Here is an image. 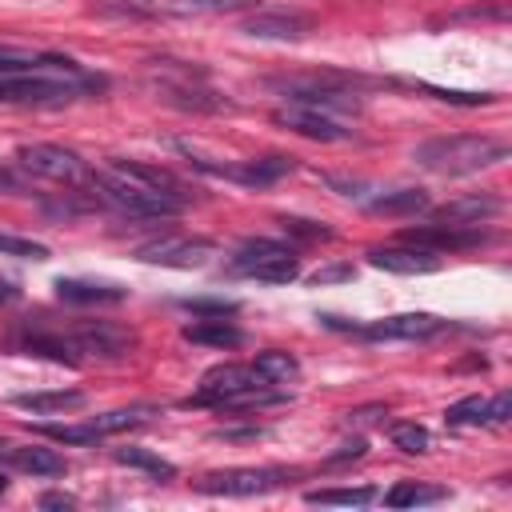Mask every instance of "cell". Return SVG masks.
<instances>
[{"instance_id": "1", "label": "cell", "mask_w": 512, "mask_h": 512, "mask_svg": "<svg viewBox=\"0 0 512 512\" xmlns=\"http://www.w3.org/2000/svg\"><path fill=\"white\" fill-rule=\"evenodd\" d=\"M104 76L80 68L68 56H52V52H36V60L12 76H0V104H16V108H60L72 104L88 92H100Z\"/></svg>"}, {"instance_id": "2", "label": "cell", "mask_w": 512, "mask_h": 512, "mask_svg": "<svg viewBox=\"0 0 512 512\" xmlns=\"http://www.w3.org/2000/svg\"><path fill=\"white\" fill-rule=\"evenodd\" d=\"M508 156V144L504 140H492V136H472V132H460V136H436V140H424L412 148V160L436 176H468V172H480V168H492Z\"/></svg>"}, {"instance_id": "3", "label": "cell", "mask_w": 512, "mask_h": 512, "mask_svg": "<svg viewBox=\"0 0 512 512\" xmlns=\"http://www.w3.org/2000/svg\"><path fill=\"white\" fill-rule=\"evenodd\" d=\"M88 184H92V192H96L104 204H112L116 212L136 216V220H160V216H176V212L188 208V200L168 196V192H156V188H148V184H140V180H132V176H120V172H112V168L92 172Z\"/></svg>"}, {"instance_id": "4", "label": "cell", "mask_w": 512, "mask_h": 512, "mask_svg": "<svg viewBox=\"0 0 512 512\" xmlns=\"http://www.w3.org/2000/svg\"><path fill=\"white\" fill-rule=\"evenodd\" d=\"M228 268L236 276L260 280V284H292L300 276L296 252L280 240H268V236H252V240L236 244L232 256H228Z\"/></svg>"}, {"instance_id": "5", "label": "cell", "mask_w": 512, "mask_h": 512, "mask_svg": "<svg viewBox=\"0 0 512 512\" xmlns=\"http://www.w3.org/2000/svg\"><path fill=\"white\" fill-rule=\"evenodd\" d=\"M272 88L288 104H304V108H316V112H328V116L360 112V96L336 76H292V80H272Z\"/></svg>"}, {"instance_id": "6", "label": "cell", "mask_w": 512, "mask_h": 512, "mask_svg": "<svg viewBox=\"0 0 512 512\" xmlns=\"http://www.w3.org/2000/svg\"><path fill=\"white\" fill-rule=\"evenodd\" d=\"M176 148L192 160V168H200V172H208V176H220V180H232V184H244V188H268V184H276L280 176H288V172L296 168V160H292V156H280V152H272V156H252V160H236V164H216V160L200 156V152L188 148V144H176Z\"/></svg>"}, {"instance_id": "7", "label": "cell", "mask_w": 512, "mask_h": 512, "mask_svg": "<svg viewBox=\"0 0 512 512\" xmlns=\"http://www.w3.org/2000/svg\"><path fill=\"white\" fill-rule=\"evenodd\" d=\"M264 388H268V380L252 364H216V368H208L200 376L196 396H188L184 404H216V408H228L240 396H252V392H264Z\"/></svg>"}, {"instance_id": "8", "label": "cell", "mask_w": 512, "mask_h": 512, "mask_svg": "<svg viewBox=\"0 0 512 512\" xmlns=\"http://www.w3.org/2000/svg\"><path fill=\"white\" fill-rule=\"evenodd\" d=\"M16 160L24 172L44 176V180H60V184H80L92 176L88 164L72 148H60V144H20Z\"/></svg>"}, {"instance_id": "9", "label": "cell", "mask_w": 512, "mask_h": 512, "mask_svg": "<svg viewBox=\"0 0 512 512\" xmlns=\"http://www.w3.org/2000/svg\"><path fill=\"white\" fill-rule=\"evenodd\" d=\"M216 256V244L204 236H156L136 248L140 264H160V268H204Z\"/></svg>"}, {"instance_id": "10", "label": "cell", "mask_w": 512, "mask_h": 512, "mask_svg": "<svg viewBox=\"0 0 512 512\" xmlns=\"http://www.w3.org/2000/svg\"><path fill=\"white\" fill-rule=\"evenodd\" d=\"M68 344L96 360H124L136 348V332L124 324H112V320H84L68 332Z\"/></svg>"}, {"instance_id": "11", "label": "cell", "mask_w": 512, "mask_h": 512, "mask_svg": "<svg viewBox=\"0 0 512 512\" xmlns=\"http://www.w3.org/2000/svg\"><path fill=\"white\" fill-rule=\"evenodd\" d=\"M288 480H292V472H284V468H224V472H208L196 488L208 496H264Z\"/></svg>"}, {"instance_id": "12", "label": "cell", "mask_w": 512, "mask_h": 512, "mask_svg": "<svg viewBox=\"0 0 512 512\" xmlns=\"http://www.w3.org/2000/svg\"><path fill=\"white\" fill-rule=\"evenodd\" d=\"M272 120L296 136H308V140H320V144H340V140H352V128H344L336 116L328 112H316V108H304V104H280L272 112Z\"/></svg>"}, {"instance_id": "13", "label": "cell", "mask_w": 512, "mask_h": 512, "mask_svg": "<svg viewBox=\"0 0 512 512\" xmlns=\"http://www.w3.org/2000/svg\"><path fill=\"white\" fill-rule=\"evenodd\" d=\"M400 240L416 244V248H428V252H460V248L484 244L488 232L480 224H420V228H404Z\"/></svg>"}, {"instance_id": "14", "label": "cell", "mask_w": 512, "mask_h": 512, "mask_svg": "<svg viewBox=\"0 0 512 512\" xmlns=\"http://www.w3.org/2000/svg\"><path fill=\"white\" fill-rule=\"evenodd\" d=\"M352 332L364 340H428L444 332V320L432 312H400V316H384L372 324H352Z\"/></svg>"}, {"instance_id": "15", "label": "cell", "mask_w": 512, "mask_h": 512, "mask_svg": "<svg viewBox=\"0 0 512 512\" xmlns=\"http://www.w3.org/2000/svg\"><path fill=\"white\" fill-rule=\"evenodd\" d=\"M368 264L380 272H396V276H432L444 268L440 252L416 248V244H388V248H368Z\"/></svg>"}, {"instance_id": "16", "label": "cell", "mask_w": 512, "mask_h": 512, "mask_svg": "<svg viewBox=\"0 0 512 512\" xmlns=\"http://www.w3.org/2000/svg\"><path fill=\"white\" fill-rule=\"evenodd\" d=\"M244 32L256 40H304L312 32V16L296 8H260L244 20Z\"/></svg>"}, {"instance_id": "17", "label": "cell", "mask_w": 512, "mask_h": 512, "mask_svg": "<svg viewBox=\"0 0 512 512\" xmlns=\"http://www.w3.org/2000/svg\"><path fill=\"white\" fill-rule=\"evenodd\" d=\"M156 92H160L168 104L188 108V112H220V108H228L224 96H216L212 88L196 84L188 72H184V76H164V80H156Z\"/></svg>"}, {"instance_id": "18", "label": "cell", "mask_w": 512, "mask_h": 512, "mask_svg": "<svg viewBox=\"0 0 512 512\" xmlns=\"http://www.w3.org/2000/svg\"><path fill=\"white\" fill-rule=\"evenodd\" d=\"M440 224H484L488 216L500 212V196L496 192H468V196H456L440 208H428Z\"/></svg>"}, {"instance_id": "19", "label": "cell", "mask_w": 512, "mask_h": 512, "mask_svg": "<svg viewBox=\"0 0 512 512\" xmlns=\"http://www.w3.org/2000/svg\"><path fill=\"white\" fill-rule=\"evenodd\" d=\"M56 296L68 304H120L128 296V288L108 284V280H80V276H60L56 280Z\"/></svg>"}, {"instance_id": "20", "label": "cell", "mask_w": 512, "mask_h": 512, "mask_svg": "<svg viewBox=\"0 0 512 512\" xmlns=\"http://www.w3.org/2000/svg\"><path fill=\"white\" fill-rule=\"evenodd\" d=\"M88 396L80 388H52V392H16L12 408L20 412H36V416H56V412H76L84 408Z\"/></svg>"}, {"instance_id": "21", "label": "cell", "mask_w": 512, "mask_h": 512, "mask_svg": "<svg viewBox=\"0 0 512 512\" xmlns=\"http://www.w3.org/2000/svg\"><path fill=\"white\" fill-rule=\"evenodd\" d=\"M108 168L120 172V176H132V180H140V184H148L156 192H168V196L188 200V184L180 176H172L168 168H156V164H144V160H112Z\"/></svg>"}, {"instance_id": "22", "label": "cell", "mask_w": 512, "mask_h": 512, "mask_svg": "<svg viewBox=\"0 0 512 512\" xmlns=\"http://www.w3.org/2000/svg\"><path fill=\"white\" fill-rule=\"evenodd\" d=\"M180 336H184L188 344H208V348H240V344H244V332H240L232 320H224V316L192 320V324H184Z\"/></svg>"}, {"instance_id": "23", "label": "cell", "mask_w": 512, "mask_h": 512, "mask_svg": "<svg viewBox=\"0 0 512 512\" xmlns=\"http://www.w3.org/2000/svg\"><path fill=\"white\" fill-rule=\"evenodd\" d=\"M8 460H12L20 472H28V476H64V472H68L64 456H60L56 448H44V444L12 448V452H8Z\"/></svg>"}, {"instance_id": "24", "label": "cell", "mask_w": 512, "mask_h": 512, "mask_svg": "<svg viewBox=\"0 0 512 512\" xmlns=\"http://www.w3.org/2000/svg\"><path fill=\"white\" fill-rule=\"evenodd\" d=\"M432 200L424 188H396V192H380L368 200V212H384V216H412V212H428Z\"/></svg>"}, {"instance_id": "25", "label": "cell", "mask_w": 512, "mask_h": 512, "mask_svg": "<svg viewBox=\"0 0 512 512\" xmlns=\"http://www.w3.org/2000/svg\"><path fill=\"white\" fill-rule=\"evenodd\" d=\"M448 488L440 484H420V480H396L388 492H384V504L388 508H416V504H436L444 500Z\"/></svg>"}, {"instance_id": "26", "label": "cell", "mask_w": 512, "mask_h": 512, "mask_svg": "<svg viewBox=\"0 0 512 512\" xmlns=\"http://www.w3.org/2000/svg\"><path fill=\"white\" fill-rule=\"evenodd\" d=\"M252 368H256L268 384H288V380L300 376V360H296L292 352H284V348H268V352H260V356L252 360Z\"/></svg>"}, {"instance_id": "27", "label": "cell", "mask_w": 512, "mask_h": 512, "mask_svg": "<svg viewBox=\"0 0 512 512\" xmlns=\"http://www.w3.org/2000/svg\"><path fill=\"white\" fill-rule=\"evenodd\" d=\"M112 460L116 464H128V468H140V472H148L156 480H172L176 476V464L164 460V456H156V452H148V448H116Z\"/></svg>"}, {"instance_id": "28", "label": "cell", "mask_w": 512, "mask_h": 512, "mask_svg": "<svg viewBox=\"0 0 512 512\" xmlns=\"http://www.w3.org/2000/svg\"><path fill=\"white\" fill-rule=\"evenodd\" d=\"M388 440H392L400 452H408V456H420V452H428V444H432L428 428L416 424V420H396V424H388Z\"/></svg>"}, {"instance_id": "29", "label": "cell", "mask_w": 512, "mask_h": 512, "mask_svg": "<svg viewBox=\"0 0 512 512\" xmlns=\"http://www.w3.org/2000/svg\"><path fill=\"white\" fill-rule=\"evenodd\" d=\"M304 500L308 504H352V508H360V504L376 500V488L372 484H360V488H316Z\"/></svg>"}, {"instance_id": "30", "label": "cell", "mask_w": 512, "mask_h": 512, "mask_svg": "<svg viewBox=\"0 0 512 512\" xmlns=\"http://www.w3.org/2000/svg\"><path fill=\"white\" fill-rule=\"evenodd\" d=\"M36 432L48 440H60V444H96L100 440L92 420H84V424H36Z\"/></svg>"}, {"instance_id": "31", "label": "cell", "mask_w": 512, "mask_h": 512, "mask_svg": "<svg viewBox=\"0 0 512 512\" xmlns=\"http://www.w3.org/2000/svg\"><path fill=\"white\" fill-rule=\"evenodd\" d=\"M0 256H16V260H48V248H44L40 240L0 232Z\"/></svg>"}, {"instance_id": "32", "label": "cell", "mask_w": 512, "mask_h": 512, "mask_svg": "<svg viewBox=\"0 0 512 512\" xmlns=\"http://www.w3.org/2000/svg\"><path fill=\"white\" fill-rule=\"evenodd\" d=\"M444 420H448L452 428H464V424H484V396H464V400L448 404Z\"/></svg>"}, {"instance_id": "33", "label": "cell", "mask_w": 512, "mask_h": 512, "mask_svg": "<svg viewBox=\"0 0 512 512\" xmlns=\"http://www.w3.org/2000/svg\"><path fill=\"white\" fill-rule=\"evenodd\" d=\"M256 0H172L164 4L168 12H236V8H252Z\"/></svg>"}, {"instance_id": "34", "label": "cell", "mask_w": 512, "mask_h": 512, "mask_svg": "<svg viewBox=\"0 0 512 512\" xmlns=\"http://www.w3.org/2000/svg\"><path fill=\"white\" fill-rule=\"evenodd\" d=\"M184 308H188L192 316H228V312H236L240 304H236V300H224V296H188Z\"/></svg>"}, {"instance_id": "35", "label": "cell", "mask_w": 512, "mask_h": 512, "mask_svg": "<svg viewBox=\"0 0 512 512\" xmlns=\"http://www.w3.org/2000/svg\"><path fill=\"white\" fill-rule=\"evenodd\" d=\"M280 228H284V232H296V236H304V240H328V236H332V228H324V224H316V220H296V216H280Z\"/></svg>"}, {"instance_id": "36", "label": "cell", "mask_w": 512, "mask_h": 512, "mask_svg": "<svg viewBox=\"0 0 512 512\" xmlns=\"http://www.w3.org/2000/svg\"><path fill=\"white\" fill-rule=\"evenodd\" d=\"M508 416H512V392L484 400V424H508Z\"/></svg>"}, {"instance_id": "37", "label": "cell", "mask_w": 512, "mask_h": 512, "mask_svg": "<svg viewBox=\"0 0 512 512\" xmlns=\"http://www.w3.org/2000/svg\"><path fill=\"white\" fill-rule=\"evenodd\" d=\"M336 280H352V264H328V268H316L308 276V284H336Z\"/></svg>"}, {"instance_id": "38", "label": "cell", "mask_w": 512, "mask_h": 512, "mask_svg": "<svg viewBox=\"0 0 512 512\" xmlns=\"http://www.w3.org/2000/svg\"><path fill=\"white\" fill-rule=\"evenodd\" d=\"M368 452V444H364V436H356V440H348V444H340V452H332L328 456V464H344V460H360Z\"/></svg>"}, {"instance_id": "39", "label": "cell", "mask_w": 512, "mask_h": 512, "mask_svg": "<svg viewBox=\"0 0 512 512\" xmlns=\"http://www.w3.org/2000/svg\"><path fill=\"white\" fill-rule=\"evenodd\" d=\"M40 508H76V500L68 492H44L40 496Z\"/></svg>"}, {"instance_id": "40", "label": "cell", "mask_w": 512, "mask_h": 512, "mask_svg": "<svg viewBox=\"0 0 512 512\" xmlns=\"http://www.w3.org/2000/svg\"><path fill=\"white\" fill-rule=\"evenodd\" d=\"M20 296V288H12V284H0V304H8V300H16Z\"/></svg>"}, {"instance_id": "41", "label": "cell", "mask_w": 512, "mask_h": 512, "mask_svg": "<svg viewBox=\"0 0 512 512\" xmlns=\"http://www.w3.org/2000/svg\"><path fill=\"white\" fill-rule=\"evenodd\" d=\"M4 492H8V476L0 472V496H4Z\"/></svg>"}]
</instances>
